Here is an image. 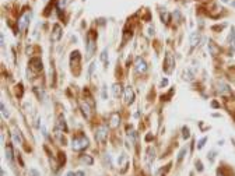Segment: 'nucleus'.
I'll use <instances>...</instances> for the list:
<instances>
[{
    "instance_id": "obj_33",
    "label": "nucleus",
    "mask_w": 235,
    "mask_h": 176,
    "mask_svg": "<svg viewBox=\"0 0 235 176\" xmlns=\"http://www.w3.org/2000/svg\"><path fill=\"white\" fill-rule=\"evenodd\" d=\"M2 113H3L4 118H7V116H9V112L6 110V106H4V103H3V102H2Z\"/></svg>"
},
{
    "instance_id": "obj_27",
    "label": "nucleus",
    "mask_w": 235,
    "mask_h": 176,
    "mask_svg": "<svg viewBox=\"0 0 235 176\" xmlns=\"http://www.w3.org/2000/svg\"><path fill=\"white\" fill-rule=\"evenodd\" d=\"M186 147H183L182 150H180V152H179V155H178V162H182V159H183V157H185V154H186Z\"/></svg>"
},
{
    "instance_id": "obj_32",
    "label": "nucleus",
    "mask_w": 235,
    "mask_h": 176,
    "mask_svg": "<svg viewBox=\"0 0 235 176\" xmlns=\"http://www.w3.org/2000/svg\"><path fill=\"white\" fill-rule=\"evenodd\" d=\"M17 95H18V97H22V84L17 85Z\"/></svg>"
},
{
    "instance_id": "obj_11",
    "label": "nucleus",
    "mask_w": 235,
    "mask_h": 176,
    "mask_svg": "<svg viewBox=\"0 0 235 176\" xmlns=\"http://www.w3.org/2000/svg\"><path fill=\"white\" fill-rule=\"evenodd\" d=\"M30 67L34 70V71H41L43 69V64L41 58H31L30 59Z\"/></svg>"
},
{
    "instance_id": "obj_8",
    "label": "nucleus",
    "mask_w": 235,
    "mask_h": 176,
    "mask_svg": "<svg viewBox=\"0 0 235 176\" xmlns=\"http://www.w3.org/2000/svg\"><path fill=\"white\" fill-rule=\"evenodd\" d=\"M218 92H220V95L223 98H231L232 92H231V88L228 87V85L225 84V82H218Z\"/></svg>"
},
{
    "instance_id": "obj_7",
    "label": "nucleus",
    "mask_w": 235,
    "mask_h": 176,
    "mask_svg": "<svg viewBox=\"0 0 235 176\" xmlns=\"http://www.w3.org/2000/svg\"><path fill=\"white\" fill-rule=\"evenodd\" d=\"M134 69L139 74H144L147 71V63L143 58H137L136 59V63H134Z\"/></svg>"
},
{
    "instance_id": "obj_38",
    "label": "nucleus",
    "mask_w": 235,
    "mask_h": 176,
    "mask_svg": "<svg viewBox=\"0 0 235 176\" xmlns=\"http://www.w3.org/2000/svg\"><path fill=\"white\" fill-rule=\"evenodd\" d=\"M66 176H77V173L76 172H71V170H70V172L66 173Z\"/></svg>"
},
{
    "instance_id": "obj_35",
    "label": "nucleus",
    "mask_w": 235,
    "mask_h": 176,
    "mask_svg": "<svg viewBox=\"0 0 235 176\" xmlns=\"http://www.w3.org/2000/svg\"><path fill=\"white\" fill-rule=\"evenodd\" d=\"M94 67H95V64L92 63V64H90V69H88V76H91L92 74V71H94Z\"/></svg>"
},
{
    "instance_id": "obj_18",
    "label": "nucleus",
    "mask_w": 235,
    "mask_h": 176,
    "mask_svg": "<svg viewBox=\"0 0 235 176\" xmlns=\"http://www.w3.org/2000/svg\"><path fill=\"white\" fill-rule=\"evenodd\" d=\"M199 41H200V34L193 32L192 35H190V46H196L199 43Z\"/></svg>"
},
{
    "instance_id": "obj_14",
    "label": "nucleus",
    "mask_w": 235,
    "mask_h": 176,
    "mask_svg": "<svg viewBox=\"0 0 235 176\" xmlns=\"http://www.w3.org/2000/svg\"><path fill=\"white\" fill-rule=\"evenodd\" d=\"M122 85L119 84V82H115V84L112 85V94H113V97L115 98H119L120 95H122Z\"/></svg>"
},
{
    "instance_id": "obj_17",
    "label": "nucleus",
    "mask_w": 235,
    "mask_h": 176,
    "mask_svg": "<svg viewBox=\"0 0 235 176\" xmlns=\"http://www.w3.org/2000/svg\"><path fill=\"white\" fill-rule=\"evenodd\" d=\"M13 157H14V154H13V147L10 146V144H7L6 146V159L11 164L13 162Z\"/></svg>"
},
{
    "instance_id": "obj_24",
    "label": "nucleus",
    "mask_w": 235,
    "mask_h": 176,
    "mask_svg": "<svg viewBox=\"0 0 235 176\" xmlns=\"http://www.w3.org/2000/svg\"><path fill=\"white\" fill-rule=\"evenodd\" d=\"M161 18H162V21H164L165 24H169V21H171V17H169V14H168L167 11L161 13Z\"/></svg>"
},
{
    "instance_id": "obj_15",
    "label": "nucleus",
    "mask_w": 235,
    "mask_h": 176,
    "mask_svg": "<svg viewBox=\"0 0 235 176\" xmlns=\"http://www.w3.org/2000/svg\"><path fill=\"white\" fill-rule=\"evenodd\" d=\"M56 129H58L59 131H64V133L67 131V125H66V122H64L63 118L58 119V122H56Z\"/></svg>"
},
{
    "instance_id": "obj_20",
    "label": "nucleus",
    "mask_w": 235,
    "mask_h": 176,
    "mask_svg": "<svg viewBox=\"0 0 235 176\" xmlns=\"http://www.w3.org/2000/svg\"><path fill=\"white\" fill-rule=\"evenodd\" d=\"M228 42H229V45L232 46V48L235 49V28L232 27L231 28V34H229V38H228Z\"/></svg>"
},
{
    "instance_id": "obj_19",
    "label": "nucleus",
    "mask_w": 235,
    "mask_h": 176,
    "mask_svg": "<svg viewBox=\"0 0 235 176\" xmlns=\"http://www.w3.org/2000/svg\"><path fill=\"white\" fill-rule=\"evenodd\" d=\"M80 161H81L83 164H86V165H92V162H94L90 155H81V157H80Z\"/></svg>"
},
{
    "instance_id": "obj_1",
    "label": "nucleus",
    "mask_w": 235,
    "mask_h": 176,
    "mask_svg": "<svg viewBox=\"0 0 235 176\" xmlns=\"http://www.w3.org/2000/svg\"><path fill=\"white\" fill-rule=\"evenodd\" d=\"M95 49H97V32L91 30L87 34V59L92 58Z\"/></svg>"
},
{
    "instance_id": "obj_22",
    "label": "nucleus",
    "mask_w": 235,
    "mask_h": 176,
    "mask_svg": "<svg viewBox=\"0 0 235 176\" xmlns=\"http://www.w3.org/2000/svg\"><path fill=\"white\" fill-rule=\"evenodd\" d=\"M101 60H102V63H104L105 66H108V49L107 48L102 50V53H101Z\"/></svg>"
},
{
    "instance_id": "obj_3",
    "label": "nucleus",
    "mask_w": 235,
    "mask_h": 176,
    "mask_svg": "<svg viewBox=\"0 0 235 176\" xmlns=\"http://www.w3.org/2000/svg\"><path fill=\"white\" fill-rule=\"evenodd\" d=\"M80 62H81V55H80V52L79 50L71 52L70 66H71V70H73V71H74V69H76V74L80 73Z\"/></svg>"
},
{
    "instance_id": "obj_34",
    "label": "nucleus",
    "mask_w": 235,
    "mask_h": 176,
    "mask_svg": "<svg viewBox=\"0 0 235 176\" xmlns=\"http://www.w3.org/2000/svg\"><path fill=\"white\" fill-rule=\"evenodd\" d=\"M196 169L199 170V172H201V170H203V165H201V162L200 161H196Z\"/></svg>"
},
{
    "instance_id": "obj_6",
    "label": "nucleus",
    "mask_w": 235,
    "mask_h": 176,
    "mask_svg": "<svg viewBox=\"0 0 235 176\" xmlns=\"http://www.w3.org/2000/svg\"><path fill=\"white\" fill-rule=\"evenodd\" d=\"M107 136H108V127L105 125L99 126L95 131V138H97L98 143H104L105 140H107Z\"/></svg>"
},
{
    "instance_id": "obj_4",
    "label": "nucleus",
    "mask_w": 235,
    "mask_h": 176,
    "mask_svg": "<svg viewBox=\"0 0 235 176\" xmlns=\"http://www.w3.org/2000/svg\"><path fill=\"white\" fill-rule=\"evenodd\" d=\"M174 66H175L174 56H172L169 52H167V55H165V58H164V71L167 74H171L172 70H174Z\"/></svg>"
},
{
    "instance_id": "obj_16",
    "label": "nucleus",
    "mask_w": 235,
    "mask_h": 176,
    "mask_svg": "<svg viewBox=\"0 0 235 176\" xmlns=\"http://www.w3.org/2000/svg\"><path fill=\"white\" fill-rule=\"evenodd\" d=\"M209 49H210V53L213 56H217L218 53H220V48H218V46H217L213 41H209Z\"/></svg>"
},
{
    "instance_id": "obj_37",
    "label": "nucleus",
    "mask_w": 235,
    "mask_h": 176,
    "mask_svg": "<svg viewBox=\"0 0 235 176\" xmlns=\"http://www.w3.org/2000/svg\"><path fill=\"white\" fill-rule=\"evenodd\" d=\"M167 84H168V80H167V78H164V80L161 81V84H160V87H165Z\"/></svg>"
},
{
    "instance_id": "obj_10",
    "label": "nucleus",
    "mask_w": 235,
    "mask_h": 176,
    "mask_svg": "<svg viewBox=\"0 0 235 176\" xmlns=\"http://www.w3.org/2000/svg\"><path fill=\"white\" fill-rule=\"evenodd\" d=\"M80 109H81L83 115H84L86 119L91 118V105L87 101H80Z\"/></svg>"
},
{
    "instance_id": "obj_13",
    "label": "nucleus",
    "mask_w": 235,
    "mask_h": 176,
    "mask_svg": "<svg viewBox=\"0 0 235 176\" xmlns=\"http://www.w3.org/2000/svg\"><path fill=\"white\" fill-rule=\"evenodd\" d=\"M62 34H63V30H62L60 25H59V24H55V25H53V30H52V41H53V42H58V41H60Z\"/></svg>"
},
{
    "instance_id": "obj_36",
    "label": "nucleus",
    "mask_w": 235,
    "mask_h": 176,
    "mask_svg": "<svg viewBox=\"0 0 235 176\" xmlns=\"http://www.w3.org/2000/svg\"><path fill=\"white\" fill-rule=\"evenodd\" d=\"M30 175L31 176H39V173H38L35 169H30Z\"/></svg>"
},
{
    "instance_id": "obj_5",
    "label": "nucleus",
    "mask_w": 235,
    "mask_h": 176,
    "mask_svg": "<svg viewBox=\"0 0 235 176\" xmlns=\"http://www.w3.org/2000/svg\"><path fill=\"white\" fill-rule=\"evenodd\" d=\"M30 20H31V13H30V11H25L24 14H21L20 20L17 21L20 32H25V30H27L28 24H30Z\"/></svg>"
},
{
    "instance_id": "obj_26",
    "label": "nucleus",
    "mask_w": 235,
    "mask_h": 176,
    "mask_svg": "<svg viewBox=\"0 0 235 176\" xmlns=\"http://www.w3.org/2000/svg\"><path fill=\"white\" fill-rule=\"evenodd\" d=\"M182 137H183V138H185V140H186V138H189V137H190L189 129H188L186 126H183V129H182Z\"/></svg>"
},
{
    "instance_id": "obj_39",
    "label": "nucleus",
    "mask_w": 235,
    "mask_h": 176,
    "mask_svg": "<svg viewBox=\"0 0 235 176\" xmlns=\"http://www.w3.org/2000/svg\"><path fill=\"white\" fill-rule=\"evenodd\" d=\"M146 140H147V141H150V140H151V134H147V136H146Z\"/></svg>"
},
{
    "instance_id": "obj_30",
    "label": "nucleus",
    "mask_w": 235,
    "mask_h": 176,
    "mask_svg": "<svg viewBox=\"0 0 235 176\" xmlns=\"http://www.w3.org/2000/svg\"><path fill=\"white\" fill-rule=\"evenodd\" d=\"M206 141H207V138H206V137H203V138H201L200 141H199L197 148H199V150H201V148H203V147H205V143H206Z\"/></svg>"
},
{
    "instance_id": "obj_31",
    "label": "nucleus",
    "mask_w": 235,
    "mask_h": 176,
    "mask_svg": "<svg viewBox=\"0 0 235 176\" xmlns=\"http://www.w3.org/2000/svg\"><path fill=\"white\" fill-rule=\"evenodd\" d=\"M207 158L210 159V162H214V159H216V151H211L210 154L207 155Z\"/></svg>"
},
{
    "instance_id": "obj_9",
    "label": "nucleus",
    "mask_w": 235,
    "mask_h": 176,
    "mask_svg": "<svg viewBox=\"0 0 235 176\" xmlns=\"http://www.w3.org/2000/svg\"><path fill=\"white\" fill-rule=\"evenodd\" d=\"M123 98H125L126 105H130V103L134 102V91H133V88H132L130 85L125 88V95H123Z\"/></svg>"
},
{
    "instance_id": "obj_12",
    "label": "nucleus",
    "mask_w": 235,
    "mask_h": 176,
    "mask_svg": "<svg viewBox=\"0 0 235 176\" xmlns=\"http://www.w3.org/2000/svg\"><path fill=\"white\" fill-rule=\"evenodd\" d=\"M120 125V116L118 112H113L111 113V118H109V127L111 129H118Z\"/></svg>"
},
{
    "instance_id": "obj_25",
    "label": "nucleus",
    "mask_w": 235,
    "mask_h": 176,
    "mask_svg": "<svg viewBox=\"0 0 235 176\" xmlns=\"http://www.w3.org/2000/svg\"><path fill=\"white\" fill-rule=\"evenodd\" d=\"M34 91H35V94L38 95V98H39V99H41V98H42V99H45V98H46L45 92H43L42 90H41V91H39V88H34Z\"/></svg>"
},
{
    "instance_id": "obj_40",
    "label": "nucleus",
    "mask_w": 235,
    "mask_h": 176,
    "mask_svg": "<svg viewBox=\"0 0 235 176\" xmlns=\"http://www.w3.org/2000/svg\"><path fill=\"white\" fill-rule=\"evenodd\" d=\"M77 176H84V172H77Z\"/></svg>"
},
{
    "instance_id": "obj_21",
    "label": "nucleus",
    "mask_w": 235,
    "mask_h": 176,
    "mask_svg": "<svg viewBox=\"0 0 235 176\" xmlns=\"http://www.w3.org/2000/svg\"><path fill=\"white\" fill-rule=\"evenodd\" d=\"M13 138H14L15 144H21V143H22V137H21V133H20L18 130H15L14 133H13Z\"/></svg>"
},
{
    "instance_id": "obj_23",
    "label": "nucleus",
    "mask_w": 235,
    "mask_h": 176,
    "mask_svg": "<svg viewBox=\"0 0 235 176\" xmlns=\"http://www.w3.org/2000/svg\"><path fill=\"white\" fill-rule=\"evenodd\" d=\"M147 152H148V157H147V158H148V164H151V162L154 161V158H156V157H154V155H156V151H154V148H151V147H150Z\"/></svg>"
},
{
    "instance_id": "obj_2",
    "label": "nucleus",
    "mask_w": 235,
    "mask_h": 176,
    "mask_svg": "<svg viewBox=\"0 0 235 176\" xmlns=\"http://www.w3.org/2000/svg\"><path fill=\"white\" fill-rule=\"evenodd\" d=\"M90 141L88 138H87L84 134H79V136H76L73 138V141H71V148L74 150V151H83V150H86L87 147H88Z\"/></svg>"
},
{
    "instance_id": "obj_29",
    "label": "nucleus",
    "mask_w": 235,
    "mask_h": 176,
    "mask_svg": "<svg viewBox=\"0 0 235 176\" xmlns=\"http://www.w3.org/2000/svg\"><path fill=\"white\" fill-rule=\"evenodd\" d=\"M64 162H66V157H64L63 152H59V164L63 165Z\"/></svg>"
},
{
    "instance_id": "obj_28",
    "label": "nucleus",
    "mask_w": 235,
    "mask_h": 176,
    "mask_svg": "<svg viewBox=\"0 0 235 176\" xmlns=\"http://www.w3.org/2000/svg\"><path fill=\"white\" fill-rule=\"evenodd\" d=\"M64 7H66V0H59V2H58V10H59V13H60Z\"/></svg>"
}]
</instances>
